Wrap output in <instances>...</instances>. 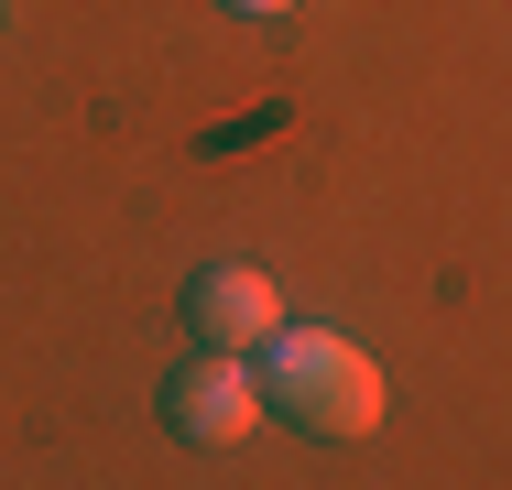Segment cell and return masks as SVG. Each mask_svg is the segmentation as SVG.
Returning <instances> with one entry per match:
<instances>
[{
  "label": "cell",
  "mask_w": 512,
  "mask_h": 490,
  "mask_svg": "<svg viewBox=\"0 0 512 490\" xmlns=\"http://www.w3.org/2000/svg\"><path fill=\"white\" fill-rule=\"evenodd\" d=\"M251 382H262V414L306 425V436H327V447H349V436L382 425V360L349 349L338 327H273Z\"/></svg>",
  "instance_id": "6da1fadb"
},
{
  "label": "cell",
  "mask_w": 512,
  "mask_h": 490,
  "mask_svg": "<svg viewBox=\"0 0 512 490\" xmlns=\"http://www.w3.org/2000/svg\"><path fill=\"white\" fill-rule=\"evenodd\" d=\"M229 11H295V0H229Z\"/></svg>",
  "instance_id": "277c9868"
},
{
  "label": "cell",
  "mask_w": 512,
  "mask_h": 490,
  "mask_svg": "<svg viewBox=\"0 0 512 490\" xmlns=\"http://www.w3.org/2000/svg\"><path fill=\"white\" fill-rule=\"evenodd\" d=\"M186 327H197V349H262L273 327H284V284L262 273V262H218V273H197L186 284Z\"/></svg>",
  "instance_id": "3957f363"
},
{
  "label": "cell",
  "mask_w": 512,
  "mask_h": 490,
  "mask_svg": "<svg viewBox=\"0 0 512 490\" xmlns=\"http://www.w3.org/2000/svg\"><path fill=\"white\" fill-rule=\"evenodd\" d=\"M164 425H175L186 447H240V436L262 425V382H251V360H240V349H197V360L164 382Z\"/></svg>",
  "instance_id": "7a4b0ae2"
}]
</instances>
